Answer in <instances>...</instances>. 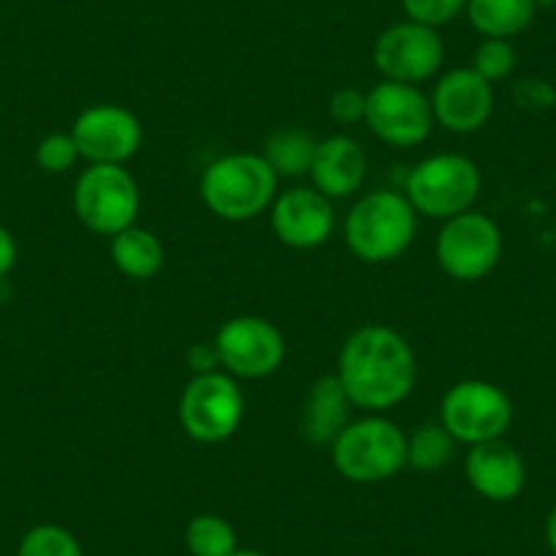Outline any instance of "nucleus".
Instances as JSON below:
<instances>
[{"mask_svg":"<svg viewBox=\"0 0 556 556\" xmlns=\"http://www.w3.org/2000/svg\"><path fill=\"white\" fill-rule=\"evenodd\" d=\"M336 377L352 406L379 415L412 393L417 363L412 344L388 325L357 328L339 352Z\"/></svg>","mask_w":556,"mask_h":556,"instance_id":"obj_1","label":"nucleus"},{"mask_svg":"<svg viewBox=\"0 0 556 556\" xmlns=\"http://www.w3.org/2000/svg\"><path fill=\"white\" fill-rule=\"evenodd\" d=\"M278 175L262 153H227L205 167L200 180L202 202L224 222H249L276 200Z\"/></svg>","mask_w":556,"mask_h":556,"instance_id":"obj_2","label":"nucleus"},{"mask_svg":"<svg viewBox=\"0 0 556 556\" xmlns=\"http://www.w3.org/2000/svg\"><path fill=\"white\" fill-rule=\"evenodd\" d=\"M417 213L401 191L377 189L352 205L344 238L352 254L368 265L399 260L415 240Z\"/></svg>","mask_w":556,"mask_h":556,"instance_id":"obj_3","label":"nucleus"},{"mask_svg":"<svg viewBox=\"0 0 556 556\" xmlns=\"http://www.w3.org/2000/svg\"><path fill=\"white\" fill-rule=\"evenodd\" d=\"M330 458L352 483H382L406 467V434L382 415L350 420L330 445Z\"/></svg>","mask_w":556,"mask_h":556,"instance_id":"obj_4","label":"nucleus"},{"mask_svg":"<svg viewBox=\"0 0 556 556\" xmlns=\"http://www.w3.org/2000/svg\"><path fill=\"white\" fill-rule=\"evenodd\" d=\"M480 194V169L462 153H437L415 164L406 178V200L417 216L447 218L472 211Z\"/></svg>","mask_w":556,"mask_h":556,"instance_id":"obj_5","label":"nucleus"},{"mask_svg":"<svg viewBox=\"0 0 556 556\" xmlns=\"http://www.w3.org/2000/svg\"><path fill=\"white\" fill-rule=\"evenodd\" d=\"M74 213L93 235L115 238L137 224V180L123 164H90L74 184Z\"/></svg>","mask_w":556,"mask_h":556,"instance_id":"obj_6","label":"nucleus"},{"mask_svg":"<svg viewBox=\"0 0 556 556\" xmlns=\"http://www.w3.org/2000/svg\"><path fill=\"white\" fill-rule=\"evenodd\" d=\"M245 399L238 379L227 371H205L189 379L180 393L178 417L186 434L202 445L229 440L243 424Z\"/></svg>","mask_w":556,"mask_h":556,"instance_id":"obj_7","label":"nucleus"},{"mask_svg":"<svg viewBox=\"0 0 556 556\" xmlns=\"http://www.w3.org/2000/svg\"><path fill=\"white\" fill-rule=\"evenodd\" d=\"M440 424L464 445L502 440L513 424V401L500 384L485 379L456 382L440 404Z\"/></svg>","mask_w":556,"mask_h":556,"instance_id":"obj_8","label":"nucleus"},{"mask_svg":"<svg viewBox=\"0 0 556 556\" xmlns=\"http://www.w3.org/2000/svg\"><path fill=\"white\" fill-rule=\"evenodd\" d=\"M366 123L388 146L415 148L429 139L437 121L431 99L417 85L382 79L366 93Z\"/></svg>","mask_w":556,"mask_h":556,"instance_id":"obj_9","label":"nucleus"},{"mask_svg":"<svg viewBox=\"0 0 556 556\" xmlns=\"http://www.w3.org/2000/svg\"><path fill=\"white\" fill-rule=\"evenodd\" d=\"M502 256V232L485 213L467 211L447 218L437 238L440 267L456 281H480Z\"/></svg>","mask_w":556,"mask_h":556,"instance_id":"obj_10","label":"nucleus"},{"mask_svg":"<svg viewBox=\"0 0 556 556\" xmlns=\"http://www.w3.org/2000/svg\"><path fill=\"white\" fill-rule=\"evenodd\" d=\"M218 363L235 379H262L281 368L287 355L285 336L270 319L243 314L218 328L216 341Z\"/></svg>","mask_w":556,"mask_h":556,"instance_id":"obj_11","label":"nucleus"},{"mask_svg":"<svg viewBox=\"0 0 556 556\" xmlns=\"http://www.w3.org/2000/svg\"><path fill=\"white\" fill-rule=\"evenodd\" d=\"M442 61H445V45L437 28L412 23V20L382 30L374 45V66L384 79H393V83H426L440 72Z\"/></svg>","mask_w":556,"mask_h":556,"instance_id":"obj_12","label":"nucleus"},{"mask_svg":"<svg viewBox=\"0 0 556 556\" xmlns=\"http://www.w3.org/2000/svg\"><path fill=\"white\" fill-rule=\"evenodd\" d=\"M72 137L88 164H126L142 146V123L121 104H93L79 112Z\"/></svg>","mask_w":556,"mask_h":556,"instance_id":"obj_13","label":"nucleus"},{"mask_svg":"<svg viewBox=\"0 0 556 556\" xmlns=\"http://www.w3.org/2000/svg\"><path fill=\"white\" fill-rule=\"evenodd\" d=\"M270 227L276 238L290 249H317L333 235V200H328L314 186L285 191L270 205Z\"/></svg>","mask_w":556,"mask_h":556,"instance_id":"obj_14","label":"nucleus"},{"mask_svg":"<svg viewBox=\"0 0 556 556\" xmlns=\"http://www.w3.org/2000/svg\"><path fill=\"white\" fill-rule=\"evenodd\" d=\"M434 121L453 134H472L494 112V90L472 66L453 68L437 83L431 96Z\"/></svg>","mask_w":556,"mask_h":556,"instance_id":"obj_15","label":"nucleus"},{"mask_svg":"<svg viewBox=\"0 0 556 556\" xmlns=\"http://www.w3.org/2000/svg\"><path fill=\"white\" fill-rule=\"evenodd\" d=\"M464 475L469 485L489 502L516 500L527 485V464L521 453L505 442V437L469 447L464 458Z\"/></svg>","mask_w":556,"mask_h":556,"instance_id":"obj_16","label":"nucleus"},{"mask_svg":"<svg viewBox=\"0 0 556 556\" xmlns=\"http://www.w3.org/2000/svg\"><path fill=\"white\" fill-rule=\"evenodd\" d=\"M366 173L368 156L361 142L346 134H336L317 142L308 175L314 180V189L323 191L328 200H341L361 191V186L366 184Z\"/></svg>","mask_w":556,"mask_h":556,"instance_id":"obj_17","label":"nucleus"},{"mask_svg":"<svg viewBox=\"0 0 556 556\" xmlns=\"http://www.w3.org/2000/svg\"><path fill=\"white\" fill-rule=\"evenodd\" d=\"M352 401L336 374L319 377L308 388L301 409V431L312 445H333L336 437L350 424Z\"/></svg>","mask_w":556,"mask_h":556,"instance_id":"obj_18","label":"nucleus"},{"mask_svg":"<svg viewBox=\"0 0 556 556\" xmlns=\"http://www.w3.org/2000/svg\"><path fill=\"white\" fill-rule=\"evenodd\" d=\"M110 254L117 270L134 281H148V278L156 276L164 267V256H167L162 240L151 229H142L137 224L112 238Z\"/></svg>","mask_w":556,"mask_h":556,"instance_id":"obj_19","label":"nucleus"},{"mask_svg":"<svg viewBox=\"0 0 556 556\" xmlns=\"http://www.w3.org/2000/svg\"><path fill=\"white\" fill-rule=\"evenodd\" d=\"M532 0H467V17L485 39H513L532 25Z\"/></svg>","mask_w":556,"mask_h":556,"instance_id":"obj_20","label":"nucleus"},{"mask_svg":"<svg viewBox=\"0 0 556 556\" xmlns=\"http://www.w3.org/2000/svg\"><path fill=\"white\" fill-rule=\"evenodd\" d=\"M314 153L317 139L306 128H276L262 148V159L278 178H301L312 173Z\"/></svg>","mask_w":556,"mask_h":556,"instance_id":"obj_21","label":"nucleus"},{"mask_svg":"<svg viewBox=\"0 0 556 556\" xmlns=\"http://www.w3.org/2000/svg\"><path fill=\"white\" fill-rule=\"evenodd\" d=\"M456 453V440L442 424L417 426L406 437V467L417 472H440L453 462Z\"/></svg>","mask_w":556,"mask_h":556,"instance_id":"obj_22","label":"nucleus"},{"mask_svg":"<svg viewBox=\"0 0 556 556\" xmlns=\"http://www.w3.org/2000/svg\"><path fill=\"white\" fill-rule=\"evenodd\" d=\"M186 548L191 556H232L238 551V532L227 518L200 513L186 527Z\"/></svg>","mask_w":556,"mask_h":556,"instance_id":"obj_23","label":"nucleus"},{"mask_svg":"<svg viewBox=\"0 0 556 556\" xmlns=\"http://www.w3.org/2000/svg\"><path fill=\"white\" fill-rule=\"evenodd\" d=\"M17 556H85L79 540L61 523H39L28 529L17 545Z\"/></svg>","mask_w":556,"mask_h":556,"instance_id":"obj_24","label":"nucleus"},{"mask_svg":"<svg viewBox=\"0 0 556 556\" xmlns=\"http://www.w3.org/2000/svg\"><path fill=\"white\" fill-rule=\"evenodd\" d=\"M516 47L510 45V39H483L475 50L472 68L485 79V83H500V79L510 77L513 68H516Z\"/></svg>","mask_w":556,"mask_h":556,"instance_id":"obj_25","label":"nucleus"},{"mask_svg":"<svg viewBox=\"0 0 556 556\" xmlns=\"http://www.w3.org/2000/svg\"><path fill=\"white\" fill-rule=\"evenodd\" d=\"M79 159L83 156H79V148L77 142H74L72 131L47 134V137L39 142V148H36V164L50 175L68 173Z\"/></svg>","mask_w":556,"mask_h":556,"instance_id":"obj_26","label":"nucleus"},{"mask_svg":"<svg viewBox=\"0 0 556 556\" xmlns=\"http://www.w3.org/2000/svg\"><path fill=\"white\" fill-rule=\"evenodd\" d=\"M401 7L412 23L440 28L467 9V0H401Z\"/></svg>","mask_w":556,"mask_h":556,"instance_id":"obj_27","label":"nucleus"},{"mask_svg":"<svg viewBox=\"0 0 556 556\" xmlns=\"http://www.w3.org/2000/svg\"><path fill=\"white\" fill-rule=\"evenodd\" d=\"M328 110L336 123L366 121V93L357 88H339L333 96H330Z\"/></svg>","mask_w":556,"mask_h":556,"instance_id":"obj_28","label":"nucleus"},{"mask_svg":"<svg viewBox=\"0 0 556 556\" xmlns=\"http://www.w3.org/2000/svg\"><path fill=\"white\" fill-rule=\"evenodd\" d=\"M513 93H516V101L523 110H548L556 99L554 88L548 83H543V79H521L513 88Z\"/></svg>","mask_w":556,"mask_h":556,"instance_id":"obj_29","label":"nucleus"},{"mask_svg":"<svg viewBox=\"0 0 556 556\" xmlns=\"http://www.w3.org/2000/svg\"><path fill=\"white\" fill-rule=\"evenodd\" d=\"M189 363H191V368H194L197 374L216 371V368L222 366V363H218V352H216V346H213V344H197V346H191Z\"/></svg>","mask_w":556,"mask_h":556,"instance_id":"obj_30","label":"nucleus"},{"mask_svg":"<svg viewBox=\"0 0 556 556\" xmlns=\"http://www.w3.org/2000/svg\"><path fill=\"white\" fill-rule=\"evenodd\" d=\"M14 265H17V240L0 224V278L9 276Z\"/></svg>","mask_w":556,"mask_h":556,"instance_id":"obj_31","label":"nucleus"},{"mask_svg":"<svg viewBox=\"0 0 556 556\" xmlns=\"http://www.w3.org/2000/svg\"><path fill=\"white\" fill-rule=\"evenodd\" d=\"M545 543H548L551 554L556 556V505L551 507L548 518H545Z\"/></svg>","mask_w":556,"mask_h":556,"instance_id":"obj_32","label":"nucleus"},{"mask_svg":"<svg viewBox=\"0 0 556 556\" xmlns=\"http://www.w3.org/2000/svg\"><path fill=\"white\" fill-rule=\"evenodd\" d=\"M232 556H265V554H260V551H251V548H238Z\"/></svg>","mask_w":556,"mask_h":556,"instance_id":"obj_33","label":"nucleus"},{"mask_svg":"<svg viewBox=\"0 0 556 556\" xmlns=\"http://www.w3.org/2000/svg\"><path fill=\"white\" fill-rule=\"evenodd\" d=\"M532 3H534V7H538V9H545V7H554L556 0H532Z\"/></svg>","mask_w":556,"mask_h":556,"instance_id":"obj_34","label":"nucleus"}]
</instances>
